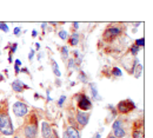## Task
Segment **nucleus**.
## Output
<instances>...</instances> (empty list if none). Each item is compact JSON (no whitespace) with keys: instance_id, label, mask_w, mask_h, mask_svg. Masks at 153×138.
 Here are the masks:
<instances>
[{"instance_id":"nucleus-1","label":"nucleus","mask_w":153,"mask_h":138,"mask_svg":"<svg viewBox=\"0 0 153 138\" xmlns=\"http://www.w3.org/2000/svg\"><path fill=\"white\" fill-rule=\"evenodd\" d=\"M0 132L5 136H12L14 134V128L12 120L6 111L0 112Z\"/></svg>"},{"instance_id":"nucleus-2","label":"nucleus","mask_w":153,"mask_h":138,"mask_svg":"<svg viewBox=\"0 0 153 138\" xmlns=\"http://www.w3.org/2000/svg\"><path fill=\"white\" fill-rule=\"evenodd\" d=\"M135 107H137V106H135V104H134V101L132 100V99L121 100V101H119L118 105H117V110H118V112H119V113H123V115L131 112V111L134 110Z\"/></svg>"},{"instance_id":"nucleus-3","label":"nucleus","mask_w":153,"mask_h":138,"mask_svg":"<svg viewBox=\"0 0 153 138\" xmlns=\"http://www.w3.org/2000/svg\"><path fill=\"white\" fill-rule=\"evenodd\" d=\"M13 112L18 118H21V117H24V116H26L28 113V107H27V105L25 103L18 100V101H16L13 104Z\"/></svg>"},{"instance_id":"nucleus-4","label":"nucleus","mask_w":153,"mask_h":138,"mask_svg":"<svg viewBox=\"0 0 153 138\" xmlns=\"http://www.w3.org/2000/svg\"><path fill=\"white\" fill-rule=\"evenodd\" d=\"M38 123H37V119L30 124H27L24 129V135L26 138H37L38 135V128H37Z\"/></svg>"},{"instance_id":"nucleus-5","label":"nucleus","mask_w":153,"mask_h":138,"mask_svg":"<svg viewBox=\"0 0 153 138\" xmlns=\"http://www.w3.org/2000/svg\"><path fill=\"white\" fill-rule=\"evenodd\" d=\"M78 106L80 109V111H88L92 109V101L86 95H79L78 96Z\"/></svg>"},{"instance_id":"nucleus-6","label":"nucleus","mask_w":153,"mask_h":138,"mask_svg":"<svg viewBox=\"0 0 153 138\" xmlns=\"http://www.w3.org/2000/svg\"><path fill=\"white\" fill-rule=\"evenodd\" d=\"M88 120H90V113L88 112H85V111H78L76 112V122L80 126H86L88 124Z\"/></svg>"},{"instance_id":"nucleus-7","label":"nucleus","mask_w":153,"mask_h":138,"mask_svg":"<svg viewBox=\"0 0 153 138\" xmlns=\"http://www.w3.org/2000/svg\"><path fill=\"white\" fill-rule=\"evenodd\" d=\"M119 34H121V28L120 27H115V26H110L105 33H104V38L107 39V38H114V37H118Z\"/></svg>"},{"instance_id":"nucleus-8","label":"nucleus","mask_w":153,"mask_h":138,"mask_svg":"<svg viewBox=\"0 0 153 138\" xmlns=\"http://www.w3.org/2000/svg\"><path fill=\"white\" fill-rule=\"evenodd\" d=\"M12 89H13V91H16V92H18V93H21V92H24L25 89H30V86H27V85L24 84L21 80L17 79V80H14V81L12 83Z\"/></svg>"},{"instance_id":"nucleus-9","label":"nucleus","mask_w":153,"mask_h":138,"mask_svg":"<svg viewBox=\"0 0 153 138\" xmlns=\"http://www.w3.org/2000/svg\"><path fill=\"white\" fill-rule=\"evenodd\" d=\"M41 134L44 138H51L52 137V129L47 122L41 123Z\"/></svg>"},{"instance_id":"nucleus-10","label":"nucleus","mask_w":153,"mask_h":138,"mask_svg":"<svg viewBox=\"0 0 153 138\" xmlns=\"http://www.w3.org/2000/svg\"><path fill=\"white\" fill-rule=\"evenodd\" d=\"M65 134L68 136V138H81L80 137V134H79V131L76 130L74 126H68L67 129H66V131H65Z\"/></svg>"},{"instance_id":"nucleus-11","label":"nucleus","mask_w":153,"mask_h":138,"mask_svg":"<svg viewBox=\"0 0 153 138\" xmlns=\"http://www.w3.org/2000/svg\"><path fill=\"white\" fill-rule=\"evenodd\" d=\"M90 89H91V95H92V99H94V100H101V97L99 96V92H98L97 85L94 84V83H91V84H90Z\"/></svg>"},{"instance_id":"nucleus-12","label":"nucleus","mask_w":153,"mask_h":138,"mask_svg":"<svg viewBox=\"0 0 153 138\" xmlns=\"http://www.w3.org/2000/svg\"><path fill=\"white\" fill-rule=\"evenodd\" d=\"M113 136L115 138H124L126 136V131L124 128H119V129H115L113 130Z\"/></svg>"},{"instance_id":"nucleus-13","label":"nucleus","mask_w":153,"mask_h":138,"mask_svg":"<svg viewBox=\"0 0 153 138\" xmlns=\"http://www.w3.org/2000/svg\"><path fill=\"white\" fill-rule=\"evenodd\" d=\"M70 44L71 46H76L79 44V34L78 33H73L70 38Z\"/></svg>"},{"instance_id":"nucleus-14","label":"nucleus","mask_w":153,"mask_h":138,"mask_svg":"<svg viewBox=\"0 0 153 138\" xmlns=\"http://www.w3.org/2000/svg\"><path fill=\"white\" fill-rule=\"evenodd\" d=\"M137 69V71H134L133 73L135 75V78H139L140 76H141V72H143V65L140 64V63H138L137 65H135V67H134V70Z\"/></svg>"},{"instance_id":"nucleus-15","label":"nucleus","mask_w":153,"mask_h":138,"mask_svg":"<svg viewBox=\"0 0 153 138\" xmlns=\"http://www.w3.org/2000/svg\"><path fill=\"white\" fill-rule=\"evenodd\" d=\"M132 137L133 138H144V131H143V130H139V129H135L133 132H132Z\"/></svg>"},{"instance_id":"nucleus-16","label":"nucleus","mask_w":153,"mask_h":138,"mask_svg":"<svg viewBox=\"0 0 153 138\" xmlns=\"http://www.w3.org/2000/svg\"><path fill=\"white\" fill-rule=\"evenodd\" d=\"M61 58H62V60L68 59V48H67V46H64L61 48Z\"/></svg>"},{"instance_id":"nucleus-17","label":"nucleus","mask_w":153,"mask_h":138,"mask_svg":"<svg viewBox=\"0 0 153 138\" xmlns=\"http://www.w3.org/2000/svg\"><path fill=\"white\" fill-rule=\"evenodd\" d=\"M52 67H53V72H54V75H56L57 77H60L61 73H60V70H59V67H58L57 61H53V63H52Z\"/></svg>"},{"instance_id":"nucleus-18","label":"nucleus","mask_w":153,"mask_h":138,"mask_svg":"<svg viewBox=\"0 0 153 138\" xmlns=\"http://www.w3.org/2000/svg\"><path fill=\"white\" fill-rule=\"evenodd\" d=\"M119 128H123V120L121 119H115V122L112 124V129H119Z\"/></svg>"},{"instance_id":"nucleus-19","label":"nucleus","mask_w":153,"mask_h":138,"mask_svg":"<svg viewBox=\"0 0 153 138\" xmlns=\"http://www.w3.org/2000/svg\"><path fill=\"white\" fill-rule=\"evenodd\" d=\"M58 36H59V38L62 40H66L68 38V33L66 32V31H64V30H61V31H59L58 32Z\"/></svg>"},{"instance_id":"nucleus-20","label":"nucleus","mask_w":153,"mask_h":138,"mask_svg":"<svg viewBox=\"0 0 153 138\" xmlns=\"http://www.w3.org/2000/svg\"><path fill=\"white\" fill-rule=\"evenodd\" d=\"M112 75L115 76V77H121L123 76V71L119 67H113L112 69Z\"/></svg>"},{"instance_id":"nucleus-21","label":"nucleus","mask_w":153,"mask_h":138,"mask_svg":"<svg viewBox=\"0 0 153 138\" xmlns=\"http://www.w3.org/2000/svg\"><path fill=\"white\" fill-rule=\"evenodd\" d=\"M0 31H2V32H8L10 31V27H8V25L6 24V22H0Z\"/></svg>"},{"instance_id":"nucleus-22","label":"nucleus","mask_w":153,"mask_h":138,"mask_svg":"<svg viewBox=\"0 0 153 138\" xmlns=\"http://www.w3.org/2000/svg\"><path fill=\"white\" fill-rule=\"evenodd\" d=\"M135 46H138L139 48H140V47H144V46H145V39H144V38L137 39L135 40Z\"/></svg>"},{"instance_id":"nucleus-23","label":"nucleus","mask_w":153,"mask_h":138,"mask_svg":"<svg viewBox=\"0 0 153 138\" xmlns=\"http://www.w3.org/2000/svg\"><path fill=\"white\" fill-rule=\"evenodd\" d=\"M76 59L74 58H70L68 59V69H74L76 67Z\"/></svg>"},{"instance_id":"nucleus-24","label":"nucleus","mask_w":153,"mask_h":138,"mask_svg":"<svg viewBox=\"0 0 153 138\" xmlns=\"http://www.w3.org/2000/svg\"><path fill=\"white\" fill-rule=\"evenodd\" d=\"M79 80H80V81H82L84 84H85V83H87V77H86L85 72H80V75H79Z\"/></svg>"},{"instance_id":"nucleus-25","label":"nucleus","mask_w":153,"mask_h":138,"mask_svg":"<svg viewBox=\"0 0 153 138\" xmlns=\"http://www.w3.org/2000/svg\"><path fill=\"white\" fill-rule=\"evenodd\" d=\"M139 47L138 46H135V45H133V46H131V53L133 54V56H137L138 54V52H139Z\"/></svg>"},{"instance_id":"nucleus-26","label":"nucleus","mask_w":153,"mask_h":138,"mask_svg":"<svg viewBox=\"0 0 153 138\" xmlns=\"http://www.w3.org/2000/svg\"><path fill=\"white\" fill-rule=\"evenodd\" d=\"M66 100V96H61L60 98H59V100H58V105L61 107L62 106V104H64V101Z\"/></svg>"},{"instance_id":"nucleus-27","label":"nucleus","mask_w":153,"mask_h":138,"mask_svg":"<svg viewBox=\"0 0 153 138\" xmlns=\"http://www.w3.org/2000/svg\"><path fill=\"white\" fill-rule=\"evenodd\" d=\"M18 48V44H12V47H11V52H10V56H12V53H14Z\"/></svg>"},{"instance_id":"nucleus-28","label":"nucleus","mask_w":153,"mask_h":138,"mask_svg":"<svg viewBox=\"0 0 153 138\" xmlns=\"http://www.w3.org/2000/svg\"><path fill=\"white\" fill-rule=\"evenodd\" d=\"M33 57H34V50H31L30 51V54H28V59L33 60Z\"/></svg>"},{"instance_id":"nucleus-29","label":"nucleus","mask_w":153,"mask_h":138,"mask_svg":"<svg viewBox=\"0 0 153 138\" xmlns=\"http://www.w3.org/2000/svg\"><path fill=\"white\" fill-rule=\"evenodd\" d=\"M20 32H21V28H20V27H16V28H14V31H13V33H14L16 36H18Z\"/></svg>"},{"instance_id":"nucleus-30","label":"nucleus","mask_w":153,"mask_h":138,"mask_svg":"<svg viewBox=\"0 0 153 138\" xmlns=\"http://www.w3.org/2000/svg\"><path fill=\"white\" fill-rule=\"evenodd\" d=\"M14 71H16V73L18 75V73H19V72H20V67H19V66H17V65H14Z\"/></svg>"},{"instance_id":"nucleus-31","label":"nucleus","mask_w":153,"mask_h":138,"mask_svg":"<svg viewBox=\"0 0 153 138\" xmlns=\"http://www.w3.org/2000/svg\"><path fill=\"white\" fill-rule=\"evenodd\" d=\"M37 34H38V32H37L36 30H33V31H32V37H34V38H36V37H37Z\"/></svg>"},{"instance_id":"nucleus-32","label":"nucleus","mask_w":153,"mask_h":138,"mask_svg":"<svg viewBox=\"0 0 153 138\" xmlns=\"http://www.w3.org/2000/svg\"><path fill=\"white\" fill-rule=\"evenodd\" d=\"M73 26H74V30L79 28V22H73Z\"/></svg>"},{"instance_id":"nucleus-33","label":"nucleus","mask_w":153,"mask_h":138,"mask_svg":"<svg viewBox=\"0 0 153 138\" xmlns=\"http://www.w3.org/2000/svg\"><path fill=\"white\" fill-rule=\"evenodd\" d=\"M16 65H17V66H19V67H20V66H21V61H20L19 59H17V60H16Z\"/></svg>"},{"instance_id":"nucleus-34","label":"nucleus","mask_w":153,"mask_h":138,"mask_svg":"<svg viewBox=\"0 0 153 138\" xmlns=\"http://www.w3.org/2000/svg\"><path fill=\"white\" fill-rule=\"evenodd\" d=\"M20 72H26V73H30V72H28V70H27V69H25V67H24V69H21V70H20Z\"/></svg>"},{"instance_id":"nucleus-35","label":"nucleus","mask_w":153,"mask_h":138,"mask_svg":"<svg viewBox=\"0 0 153 138\" xmlns=\"http://www.w3.org/2000/svg\"><path fill=\"white\" fill-rule=\"evenodd\" d=\"M101 137V134L100 132H98V134H96V136L94 137H92V138H100Z\"/></svg>"},{"instance_id":"nucleus-36","label":"nucleus","mask_w":153,"mask_h":138,"mask_svg":"<svg viewBox=\"0 0 153 138\" xmlns=\"http://www.w3.org/2000/svg\"><path fill=\"white\" fill-rule=\"evenodd\" d=\"M36 47H37V50H39V48H40V45H39V43H37V44H36Z\"/></svg>"},{"instance_id":"nucleus-37","label":"nucleus","mask_w":153,"mask_h":138,"mask_svg":"<svg viewBox=\"0 0 153 138\" xmlns=\"http://www.w3.org/2000/svg\"><path fill=\"white\" fill-rule=\"evenodd\" d=\"M0 81H4V77H2V75L0 73Z\"/></svg>"},{"instance_id":"nucleus-38","label":"nucleus","mask_w":153,"mask_h":138,"mask_svg":"<svg viewBox=\"0 0 153 138\" xmlns=\"http://www.w3.org/2000/svg\"><path fill=\"white\" fill-rule=\"evenodd\" d=\"M41 57H42V53H39V56H38V59L40 60V59H41Z\"/></svg>"},{"instance_id":"nucleus-39","label":"nucleus","mask_w":153,"mask_h":138,"mask_svg":"<svg viewBox=\"0 0 153 138\" xmlns=\"http://www.w3.org/2000/svg\"><path fill=\"white\" fill-rule=\"evenodd\" d=\"M62 138H68V136H67V135L64 132V136H62Z\"/></svg>"},{"instance_id":"nucleus-40","label":"nucleus","mask_w":153,"mask_h":138,"mask_svg":"<svg viewBox=\"0 0 153 138\" xmlns=\"http://www.w3.org/2000/svg\"><path fill=\"white\" fill-rule=\"evenodd\" d=\"M107 138H115V137H114V136H113V135H110V136H108V137H107Z\"/></svg>"},{"instance_id":"nucleus-41","label":"nucleus","mask_w":153,"mask_h":138,"mask_svg":"<svg viewBox=\"0 0 153 138\" xmlns=\"http://www.w3.org/2000/svg\"><path fill=\"white\" fill-rule=\"evenodd\" d=\"M51 138H56V137H54V136H52V137H51Z\"/></svg>"},{"instance_id":"nucleus-42","label":"nucleus","mask_w":153,"mask_h":138,"mask_svg":"<svg viewBox=\"0 0 153 138\" xmlns=\"http://www.w3.org/2000/svg\"><path fill=\"white\" fill-rule=\"evenodd\" d=\"M16 138H17V137H16Z\"/></svg>"}]
</instances>
